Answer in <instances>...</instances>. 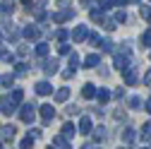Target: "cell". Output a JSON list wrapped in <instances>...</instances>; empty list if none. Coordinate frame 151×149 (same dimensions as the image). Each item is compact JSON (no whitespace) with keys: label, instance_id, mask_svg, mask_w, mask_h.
Listing matches in <instances>:
<instances>
[{"label":"cell","instance_id":"obj_45","mask_svg":"<svg viewBox=\"0 0 151 149\" xmlns=\"http://www.w3.org/2000/svg\"><path fill=\"white\" fill-rule=\"evenodd\" d=\"M115 118H118V120H125V113H122V111H120V108L115 111Z\"/></svg>","mask_w":151,"mask_h":149},{"label":"cell","instance_id":"obj_41","mask_svg":"<svg viewBox=\"0 0 151 149\" xmlns=\"http://www.w3.org/2000/svg\"><path fill=\"white\" fill-rule=\"evenodd\" d=\"M63 77H65V80H72V77H74V67L65 70V72H63Z\"/></svg>","mask_w":151,"mask_h":149},{"label":"cell","instance_id":"obj_5","mask_svg":"<svg viewBox=\"0 0 151 149\" xmlns=\"http://www.w3.org/2000/svg\"><path fill=\"white\" fill-rule=\"evenodd\" d=\"M0 111H3L5 116H12L14 111H17V103H14V99H12V96H3V99H0Z\"/></svg>","mask_w":151,"mask_h":149},{"label":"cell","instance_id":"obj_13","mask_svg":"<svg viewBox=\"0 0 151 149\" xmlns=\"http://www.w3.org/2000/svg\"><path fill=\"white\" fill-rule=\"evenodd\" d=\"M67 99H70V87H63V89L55 91V101H58V103H63V101H67Z\"/></svg>","mask_w":151,"mask_h":149},{"label":"cell","instance_id":"obj_34","mask_svg":"<svg viewBox=\"0 0 151 149\" xmlns=\"http://www.w3.org/2000/svg\"><path fill=\"white\" fill-rule=\"evenodd\" d=\"M139 14H142V20H149V22H151V7H144V5H142Z\"/></svg>","mask_w":151,"mask_h":149},{"label":"cell","instance_id":"obj_35","mask_svg":"<svg viewBox=\"0 0 151 149\" xmlns=\"http://www.w3.org/2000/svg\"><path fill=\"white\" fill-rule=\"evenodd\" d=\"M3 137L5 140H12L14 137V127H3Z\"/></svg>","mask_w":151,"mask_h":149},{"label":"cell","instance_id":"obj_22","mask_svg":"<svg viewBox=\"0 0 151 149\" xmlns=\"http://www.w3.org/2000/svg\"><path fill=\"white\" fill-rule=\"evenodd\" d=\"M34 140H36V137H34V135L29 132V135H27V137L22 140V144H19V147H22V149H29V147H34Z\"/></svg>","mask_w":151,"mask_h":149},{"label":"cell","instance_id":"obj_18","mask_svg":"<svg viewBox=\"0 0 151 149\" xmlns=\"http://www.w3.org/2000/svg\"><path fill=\"white\" fill-rule=\"evenodd\" d=\"M99 63H101V58H99V55H93V53L84 58V65H86V67H96Z\"/></svg>","mask_w":151,"mask_h":149},{"label":"cell","instance_id":"obj_40","mask_svg":"<svg viewBox=\"0 0 151 149\" xmlns=\"http://www.w3.org/2000/svg\"><path fill=\"white\" fill-rule=\"evenodd\" d=\"M99 41H101V39H99V34H89V43H91V46H96Z\"/></svg>","mask_w":151,"mask_h":149},{"label":"cell","instance_id":"obj_14","mask_svg":"<svg viewBox=\"0 0 151 149\" xmlns=\"http://www.w3.org/2000/svg\"><path fill=\"white\" fill-rule=\"evenodd\" d=\"M122 142L127 147H132V142H134V132H132V127H125L122 130Z\"/></svg>","mask_w":151,"mask_h":149},{"label":"cell","instance_id":"obj_2","mask_svg":"<svg viewBox=\"0 0 151 149\" xmlns=\"http://www.w3.org/2000/svg\"><path fill=\"white\" fill-rule=\"evenodd\" d=\"M22 36L29 39V41H39V39H41V27H39V24H27L24 31H22Z\"/></svg>","mask_w":151,"mask_h":149},{"label":"cell","instance_id":"obj_1","mask_svg":"<svg viewBox=\"0 0 151 149\" xmlns=\"http://www.w3.org/2000/svg\"><path fill=\"white\" fill-rule=\"evenodd\" d=\"M129 58H132L129 46H122V51L115 55V67H118V70H127V67H129Z\"/></svg>","mask_w":151,"mask_h":149},{"label":"cell","instance_id":"obj_19","mask_svg":"<svg viewBox=\"0 0 151 149\" xmlns=\"http://www.w3.org/2000/svg\"><path fill=\"white\" fill-rule=\"evenodd\" d=\"M74 132H77V130H74V125H72V123H65V125H63V135H65L67 140H72V137H74Z\"/></svg>","mask_w":151,"mask_h":149},{"label":"cell","instance_id":"obj_8","mask_svg":"<svg viewBox=\"0 0 151 149\" xmlns=\"http://www.w3.org/2000/svg\"><path fill=\"white\" fill-rule=\"evenodd\" d=\"M36 94L39 96H48V94H53V84L50 82H36Z\"/></svg>","mask_w":151,"mask_h":149},{"label":"cell","instance_id":"obj_31","mask_svg":"<svg viewBox=\"0 0 151 149\" xmlns=\"http://www.w3.org/2000/svg\"><path fill=\"white\" fill-rule=\"evenodd\" d=\"M70 51H72V48H70L65 41H60V46H58V53H60V55H70Z\"/></svg>","mask_w":151,"mask_h":149},{"label":"cell","instance_id":"obj_53","mask_svg":"<svg viewBox=\"0 0 151 149\" xmlns=\"http://www.w3.org/2000/svg\"><path fill=\"white\" fill-rule=\"evenodd\" d=\"M149 58H151V53H149Z\"/></svg>","mask_w":151,"mask_h":149},{"label":"cell","instance_id":"obj_27","mask_svg":"<svg viewBox=\"0 0 151 149\" xmlns=\"http://www.w3.org/2000/svg\"><path fill=\"white\" fill-rule=\"evenodd\" d=\"M67 36H72V34H67V29H58L55 31V39L58 41H67Z\"/></svg>","mask_w":151,"mask_h":149},{"label":"cell","instance_id":"obj_26","mask_svg":"<svg viewBox=\"0 0 151 149\" xmlns=\"http://www.w3.org/2000/svg\"><path fill=\"white\" fill-rule=\"evenodd\" d=\"M70 67H79V55L74 51H70Z\"/></svg>","mask_w":151,"mask_h":149},{"label":"cell","instance_id":"obj_6","mask_svg":"<svg viewBox=\"0 0 151 149\" xmlns=\"http://www.w3.org/2000/svg\"><path fill=\"white\" fill-rule=\"evenodd\" d=\"M122 80H125L127 87H132V84H137V82H139V74H137L134 67H127V70H122Z\"/></svg>","mask_w":151,"mask_h":149},{"label":"cell","instance_id":"obj_4","mask_svg":"<svg viewBox=\"0 0 151 149\" xmlns=\"http://www.w3.org/2000/svg\"><path fill=\"white\" fill-rule=\"evenodd\" d=\"M86 39H89V29H86V24H79V27L72 29V41H74V43H82V41H86Z\"/></svg>","mask_w":151,"mask_h":149},{"label":"cell","instance_id":"obj_28","mask_svg":"<svg viewBox=\"0 0 151 149\" xmlns=\"http://www.w3.org/2000/svg\"><path fill=\"white\" fill-rule=\"evenodd\" d=\"M101 24H103V29H108V31H113V29H115V20H110V17H106Z\"/></svg>","mask_w":151,"mask_h":149},{"label":"cell","instance_id":"obj_20","mask_svg":"<svg viewBox=\"0 0 151 149\" xmlns=\"http://www.w3.org/2000/svg\"><path fill=\"white\" fill-rule=\"evenodd\" d=\"M48 51H50V48H48V43H46V41H41L39 46H36V55H39V58H46Z\"/></svg>","mask_w":151,"mask_h":149},{"label":"cell","instance_id":"obj_43","mask_svg":"<svg viewBox=\"0 0 151 149\" xmlns=\"http://www.w3.org/2000/svg\"><path fill=\"white\" fill-rule=\"evenodd\" d=\"M17 53H19V55H22V58H24V55L29 53V48H27V46H19V51H17Z\"/></svg>","mask_w":151,"mask_h":149},{"label":"cell","instance_id":"obj_49","mask_svg":"<svg viewBox=\"0 0 151 149\" xmlns=\"http://www.w3.org/2000/svg\"><path fill=\"white\" fill-rule=\"evenodd\" d=\"M144 108H146L149 113H151V101H146V103H144Z\"/></svg>","mask_w":151,"mask_h":149},{"label":"cell","instance_id":"obj_25","mask_svg":"<svg viewBox=\"0 0 151 149\" xmlns=\"http://www.w3.org/2000/svg\"><path fill=\"white\" fill-rule=\"evenodd\" d=\"M0 60H5V63H12V60H14V55H12V53H7L5 48H0Z\"/></svg>","mask_w":151,"mask_h":149},{"label":"cell","instance_id":"obj_9","mask_svg":"<svg viewBox=\"0 0 151 149\" xmlns=\"http://www.w3.org/2000/svg\"><path fill=\"white\" fill-rule=\"evenodd\" d=\"M79 132H82V135H91V132H93V123H91L89 116H84V118L79 120Z\"/></svg>","mask_w":151,"mask_h":149},{"label":"cell","instance_id":"obj_21","mask_svg":"<svg viewBox=\"0 0 151 149\" xmlns=\"http://www.w3.org/2000/svg\"><path fill=\"white\" fill-rule=\"evenodd\" d=\"M0 10H3L5 14H12V12H14V3H12V0H5V3L0 5Z\"/></svg>","mask_w":151,"mask_h":149},{"label":"cell","instance_id":"obj_15","mask_svg":"<svg viewBox=\"0 0 151 149\" xmlns=\"http://www.w3.org/2000/svg\"><path fill=\"white\" fill-rule=\"evenodd\" d=\"M53 147H58V149H65V147H70V144H67V137H65L63 132H60L58 137H53Z\"/></svg>","mask_w":151,"mask_h":149},{"label":"cell","instance_id":"obj_7","mask_svg":"<svg viewBox=\"0 0 151 149\" xmlns=\"http://www.w3.org/2000/svg\"><path fill=\"white\" fill-rule=\"evenodd\" d=\"M72 17H74V10H58V12H53V22L63 24V22H70Z\"/></svg>","mask_w":151,"mask_h":149},{"label":"cell","instance_id":"obj_33","mask_svg":"<svg viewBox=\"0 0 151 149\" xmlns=\"http://www.w3.org/2000/svg\"><path fill=\"white\" fill-rule=\"evenodd\" d=\"M129 106H132V108H144V106H142V99H139V96H129Z\"/></svg>","mask_w":151,"mask_h":149},{"label":"cell","instance_id":"obj_38","mask_svg":"<svg viewBox=\"0 0 151 149\" xmlns=\"http://www.w3.org/2000/svg\"><path fill=\"white\" fill-rule=\"evenodd\" d=\"M14 67H17V70H14L17 74H27V65H24V63H17Z\"/></svg>","mask_w":151,"mask_h":149},{"label":"cell","instance_id":"obj_30","mask_svg":"<svg viewBox=\"0 0 151 149\" xmlns=\"http://www.w3.org/2000/svg\"><path fill=\"white\" fill-rule=\"evenodd\" d=\"M12 99H14V103H22V99H24V91H22V89H14V91H12Z\"/></svg>","mask_w":151,"mask_h":149},{"label":"cell","instance_id":"obj_52","mask_svg":"<svg viewBox=\"0 0 151 149\" xmlns=\"http://www.w3.org/2000/svg\"><path fill=\"white\" fill-rule=\"evenodd\" d=\"M0 39H3V34H0Z\"/></svg>","mask_w":151,"mask_h":149},{"label":"cell","instance_id":"obj_36","mask_svg":"<svg viewBox=\"0 0 151 149\" xmlns=\"http://www.w3.org/2000/svg\"><path fill=\"white\" fill-rule=\"evenodd\" d=\"M115 22H127V12L118 10V12H115Z\"/></svg>","mask_w":151,"mask_h":149},{"label":"cell","instance_id":"obj_23","mask_svg":"<svg viewBox=\"0 0 151 149\" xmlns=\"http://www.w3.org/2000/svg\"><path fill=\"white\" fill-rule=\"evenodd\" d=\"M12 82H14V74H3L0 77V84L3 87H12Z\"/></svg>","mask_w":151,"mask_h":149},{"label":"cell","instance_id":"obj_54","mask_svg":"<svg viewBox=\"0 0 151 149\" xmlns=\"http://www.w3.org/2000/svg\"><path fill=\"white\" fill-rule=\"evenodd\" d=\"M0 147H3V144H0Z\"/></svg>","mask_w":151,"mask_h":149},{"label":"cell","instance_id":"obj_47","mask_svg":"<svg viewBox=\"0 0 151 149\" xmlns=\"http://www.w3.org/2000/svg\"><path fill=\"white\" fill-rule=\"evenodd\" d=\"M113 3H115L118 7H122V5H127V3H129V0H113Z\"/></svg>","mask_w":151,"mask_h":149},{"label":"cell","instance_id":"obj_46","mask_svg":"<svg viewBox=\"0 0 151 149\" xmlns=\"http://www.w3.org/2000/svg\"><path fill=\"white\" fill-rule=\"evenodd\" d=\"M144 84H151V70H149V72L144 74Z\"/></svg>","mask_w":151,"mask_h":149},{"label":"cell","instance_id":"obj_3","mask_svg":"<svg viewBox=\"0 0 151 149\" xmlns=\"http://www.w3.org/2000/svg\"><path fill=\"white\" fill-rule=\"evenodd\" d=\"M19 118H22V123H34V118H36V111H34V103H24L22 106V111H19Z\"/></svg>","mask_w":151,"mask_h":149},{"label":"cell","instance_id":"obj_32","mask_svg":"<svg viewBox=\"0 0 151 149\" xmlns=\"http://www.w3.org/2000/svg\"><path fill=\"white\" fill-rule=\"evenodd\" d=\"M113 5H115L113 0H99V7H101V10H106V12H108V10L113 7Z\"/></svg>","mask_w":151,"mask_h":149},{"label":"cell","instance_id":"obj_42","mask_svg":"<svg viewBox=\"0 0 151 149\" xmlns=\"http://www.w3.org/2000/svg\"><path fill=\"white\" fill-rule=\"evenodd\" d=\"M93 135H96V140H101V137L106 135V130H103V127H99V130H96V132H93Z\"/></svg>","mask_w":151,"mask_h":149},{"label":"cell","instance_id":"obj_17","mask_svg":"<svg viewBox=\"0 0 151 149\" xmlns=\"http://www.w3.org/2000/svg\"><path fill=\"white\" fill-rule=\"evenodd\" d=\"M96 99H99V103H108L110 101V91L108 89H99L96 91Z\"/></svg>","mask_w":151,"mask_h":149},{"label":"cell","instance_id":"obj_51","mask_svg":"<svg viewBox=\"0 0 151 149\" xmlns=\"http://www.w3.org/2000/svg\"><path fill=\"white\" fill-rule=\"evenodd\" d=\"M129 3H139V0H129Z\"/></svg>","mask_w":151,"mask_h":149},{"label":"cell","instance_id":"obj_11","mask_svg":"<svg viewBox=\"0 0 151 149\" xmlns=\"http://www.w3.org/2000/svg\"><path fill=\"white\" fill-rule=\"evenodd\" d=\"M53 118H55V108H53V106H48V103H46V106H41V120H43V123H48V120H53Z\"/></svg>","mask_w":151,"mask_h":149},{"label":"cell","instance_id":"obj_44","mask_svg":"<svg viewBox=\"0 0 151 149\" xmlns=\"http://www.w3.org/2000/svg\"><path fill=\"white\" fill-rule=\"evenodd\" d=\"M22 5H24V7H29V10H31V7H34V0H22Z\"/></svg>","mask_w":151,"mask_h":149},{"label":"cell","instance_id":"obj_39","mask_svg":"<svg viewBox=\"0 0 151 149\" xmlns=\"http://www.w3.org/2000/svg\"><path fill=\"white\" fill-rule=\"evenodd\" d=\"M101 51L110 53V51H113V43H110V41H101Z\"/></svg>","mask_w":151,"mask_h":149},{"label":"cell","instance_id":"obj_24","mask_svg":"<svg viewBox=\"0 0 151 149\" xmlns=\"http://www.w3.org/2000/svg\"><path fill=\"white\" fill-rule=\"evenodd\" d=\"M99 10H101V7H93V10H91V20H93V22H103V20H106Z\"/></svg>","mask_w":151,"mask_h":149},{"label":"cell","instance_id":"obj_37","mask_svg":"<svg viewBox=\"0 0 151 149\" xmlns=\"http://www.w3.org/2000/svg\"><path fill=\"white\" fill-rule=\"evenodd\" d=\"M65 111H67V116H77V113H79L82 108H79V106H67Z\"/></svg>","mask_w":151,"mask_h":149},{"label":"cell","instance_id":"obj_50","mask_svg":"<svg viewBox=\"0 0 151 149\" xmlns=\"http://www.w3.org/2000/svg\"><path fill=\"white\" fill-rule=\"evenodd\" d=\"M82 5H84V7H89V5H91V0H82Z\"/></svg>","mask_w":151,"mask_h":149},{"label":"cell","instance_id":"obj_16","mask_svg":"<svg viewBox=\"0 0 151 149\" xmlns=\"http://www.w3.org/2000/svg\"><path fill=\"white\" fill-rule=\"evenodd\" d=\"M139 137L146 142V140H151V120H146L144 125H142V132H139Z\"/></svg>","mask_w":151,"mask_h":149},{"label":"cell","instance_id":"obj_29","mask_svg":"<svg viewBox=\"0 0 151 149\" xmlns=\"http://www.w3.org/2000/svg\"><path fill=\"white\" fill-rule=\"evenodd\" d=\"M142 43H144V46H146V48H151V29H149V31H144V34H142Z\"/></svg>","mask_w":151,"mask_h":149},{"label":"cell","instance_id":"obj_12","mask_svg":"<svg viewBox=\"0 0 151 149\" xmlns=\"http://www.w3.org/2000/svg\"><path fill=\"white\" fill-rule=\"evenodd\" d=\"M96 91H99V89H96V84L86 82V84L82 87V96H84V99H93V96H96Z\"/></svg>","mask_w":151,"mask_h":149},{"label":"cell","instance_id":"obj_48","mask_svg":"<svg viewBox=\"0 0 151 149\" xmlns=\"http://www.w3.org/2000/svg\"><path fill=\"white\" fill-rule=\"evenodd\" d=\"M58 5H60V7H67V5H70V0H58Z\"/></svg>","mask_w":151,"mask_h":149},{"label":"cell","instance_id":"obj_10","mask_svg":"<svg viewBox=\"0 0 151 149\" xmlns=\"http://www.w3.org/2000/svg\"><path fill=\"white\" fill-rule=\"evenodd\" d=\"M58 60H55V58H50V60H43V72L48 74V77H50V74H55V72H58Z\"/></svg>","mask_w":151,"mask_h":149}]
</instances>
